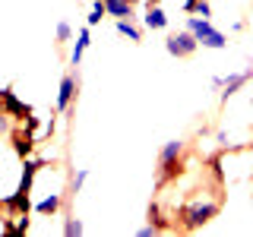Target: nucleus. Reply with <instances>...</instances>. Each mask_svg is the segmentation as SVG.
Segmentation results:
<instances>
[{
    "label": "nucleus",
    "instance_id": "nucleus-3",
    "mask_svg": "<svg viewBox=\"0 0 253 237\" xmlns=\"http://www.w3.org/2000/svg\"><path fill=\"white\" fill-rule=\"evenodd\" d=\"M184 29L193 32V38L200 41V47H209V51H225L228 47V35L212 26V19H203V16L193 13V16H187Z\"/></svg>",
    "mask_w": 253,
    "mask_h": 237
},
{
    "label": "nucleus",
    "instance_id": "nucleus-16",
    "mask_svg": "<svg viewBox=\"0 0 253 237\" xmlns=\"http://www.w3.org/2000/svg\"><path fill=\"white\" fill-rule=\"evenodd\" d=\"M60 231L67 234V237H79V234L85 231V225H83L76 215H70V218H63V228H60Z\"/></svg>",
    "mask_w": 253,
    "mask_h": 237
},
{
    "label": "nucleus",
    "instance_id": "nucleus-1",
    "mask_svg": "<svg viewBox=\"0 0 253 237\" xmlns=\"http://www.w3.org/2000/svg\"><path fill=\"white\" fill-rule=\"evenodd\" d=\"M218 209H221V199L218 196H209V193H200V196H193L184 209L177 212V225L184 228V231H200V228H206L212 218L218 215Z\"/></svg>",
    "mask_w": 253,
    "mask_h": 237
},
{
    "label": "nucleus",
    "instance_id": "nucleus-23",
    "mask_svg": "<svg viewBox=\"0 0 253 237\" xmlns=\"http://www.w3.org/2000/svg\"><path fill=\"white\" fill-rule=\"evenodd\" d=\"M196 3H200V0H184V13H193Z\"/></svg>",
    "mask_w": 253,
    "mask_h": 237
},
{
    "label": "nucleus",
    "instance_id": "nucleus-25",
    "mask_svg": "<svg viewBox=\"0 0 253 237\" xmlns=\"http://www.w3.org/2000/svg\"><path fill=\"white\" fill-rule=\"evenodd\" d=\"M0 205H3V199H0Z\"/></svg>",
    "mask_w": 253,
    "mask_h": 237
},
{
    "label": "nucleus",
    "instance_id": "nucleus-8",
    "mask_svg": "<svg viewBox=\"0 0 253 237\" xmlns=\"http://www.w3.org/2000/svg\"><path fill=\"white\" fill-rule=\"evenodd\" d=\"M76 89H79V79L73 73H67V76L60 79V89H57V114H67V111L73 108Z\"/></svg>",
    "mask_w": 253,
    "mask_h": 237
},
{
    "label": "nucleus",
    "instance_id": "nucleus-11",
    "mask_svg": "<svg viewBox=\"0 0 253 237\" xmlns=\"http://www.w3.org/2000/svg\"><path fill=\"white\" fill-rule=\"evenodd\" d=\"M142 26L152 29V32H162V29H168V16H165V10L158 3H152V6H146V13H142Z\"/></svg>",
    "mask_w": 253,
    "mask_h": 237
},
{
    "label": "nucleus",
    "instance_id": "nucleus-15",
    "mask_svg": "<svg viewBox=\"0 0 253 237\" xmlns=\"http://www.w3.org/2000/svg\"><path fill=\"white\" fill-rule=\"evenodd\" d=\"M108 16V10H105V0H95L92 3V10H89V16H85V26H98L101 19Z\"/></svg>",
    "mask_w": 253,
    "mask_h": 237
},
{
    "label": "nucleus",
    "instance_id": "nucleus-21",
    "mask_svg": "<svg viewBox=\"0 0 253 237\" xmlns=\"http://www.w3.org/2000/svg\"><path fill=\"white\" fill-rule=\"evenodd\" d=\"M193 13H196V16H203V19H212V3H209V0H200Z\"/></svg>",
    "mask_w": 253,
    "mask_h": 237
},
{
    "label": "nucleus",
    "instance_id": "nucleus-4",
    "mask_svg": "<svg viewBox=\"0 0 253 237\" xmlns=\"http://www.w3.org/2000/svg\"><path fill=\"white\" fill-rule=\"evenodd\" d=\"M184 149H187L184 139H168L158 149V184H165V180L177 171V161H180V155H184Z\"/></svg>",
    "mask_w": 253,
    "mask_h": 237
},
{
    "label": "nucleus",
    "instance_id": "nucleus-9",
    "mask_svg": "<svg viewBox=\"0 0 253 237\" xmlns=\"http://www.w3.org/2000/svg\"><path fill=\"white\" fill-rule=\"evenodd\" d=\"M89 44H92V26H83L76 32L73 51H70V67H79V63H83V54L89 51Z\"/></svg>",
    "mask_w": 253,
    "mask_h": 237
},
{
    "label": "nucleus",
    "instance_id": "nucleus-5",
    "mask_svg": "<svg viewBox=\"0 0 253 237\" xmlns=\"http://www.w3.org/2000/svg\"><path fill=\"white\" fill-rule=\"evenodd\" d=\"M196 47H200V41L193 38V32L180 29L174 32V35L165 38V51L171 54V57H190V54H196Z\"/></svg>",
    "mask_w": 253,
    "mask_h": 237
},
{
    "label": "nucleus",
    "instance_id": "nucleus-10",
    "mask_svg": "<svg viewBox=\"0 0 253 237\" xmlns=\"http://www.w3.org/2000/svg\"><path fill=\"white\" fill-rule=\"evenodd\" d=\"M111 19H136V0H105Z\"/></svg>",
    "mask_w": 253,
    "mask_h": 237
},
{
    "label": "nucleus",
    "instance_id": "nucleus-22",
    "mask_svg": "<svg viewBox=\"0 0 253 237\" xmlns=\"http://www.w3.org/2000/svg\"><path fill=\"white\" fill-rule=\"evenodd\" d=\"M215 142H218V146H228V133L218 130V133H215Z\"/></svg>",
    "mask_w": 253,
    "mask_h": 237
},
{
    "label": "nucleus",
    "instance_id": "nucleus-18",
    "mask_svg": "<svg viewBox=\"0 0 253 237\" xmlns=\"http://www.w3.org/2000/svg\"><path fill=\"white\" fill-rule=\"evenodd\" d=\"M54 35H57V44H67L70 38H73V26H70L67 19H60V22H57V29H54Z\"/></svg>",
    "mask_w": 253,
    "mask_h": 237
},
{
    "label": "nucleus",
    "instance_id": "nucleus-2",
    "mask_svg": "<svg viewBox=\"0 0 253 237\" xmlns=\"http://www.w3.org/2000/svg\"><path fill=\"white\" fill-rule=\"evenodd\" d=\"M42 158H22V174H19V187L13 190L10 196L3 199V209L10 212L13 218H26L29 215V193H32V180H35V174H38V168H42Z\"/></svg>",
    "mask_w": 253,
    "mask_h": 237
},
{
    "label": "nucleus",
    "instance_id": "nucleus-7",
    "mask_svg": "<svg viewBox=\"0 0 253 237\" xmlns=\"http://www.w3.org/2000/svg\"><path fill=\"white\" fill-rule=\"evenodd\" d=\"M250 76H253V63H250L247 70H241V73H228L225 76V85H221V92H218V101H221V105H228V98H234V95L250 82Z\"/></svg>",
    "mask_w": 253,
    "mask_h": 237
},
{
    "label": "nucleus",
    "instance_id": "nucleus-12",
    "mask_svg": "<svg viewBox=\"0 0 253 237\" xmlns=\"http://www.w3.org/2000/svg\"><path fill=\"white\" fill-rule=\"evenodd\" d=\"M114 29H117V35H124L126 41H133V44L142 41V29L136 26V19H114Z\"/></svg>",
    "mask_w": 253,
    "mask_h": 237
},
{
    "label": "nucleus",
    "instance_id": "nucleus-17",
    "mask_svg": "<svg viewBox=\"0 0 253 237\" xmlns=\"http://www.w3.org/2000/svg\"><path fill=\"white\" fill-rule=\"evenodd\" d=\"M85 180H89V168H79L76 174H73V180H70V193H83V187H85Z\"/></svg>",
    "mask_w": 253,
    "mask_h": 237
},
{
    "label": "nucleus",
    "instance_id": "nucleus-6",
    "mask_svg": "<svg viewBox=\"0 0 253 237\" xmlns=\"http://www.w3.org/2000/svg\"><path fill=\"white\" fill-rule=\"evenodd\" d=\"M0 108H3L13 120H29V117H32V105H26V101H22L19 95L10 89V85H6V89H0Z\"/></svg>",
    "mask_w": 253,
    "mask_h": 237
},
{
    "label": "nucleus",
    "instance_id": "nucleus-13",
    "mask_svg": "<svg viewBox=\"0 0 253 237\" xmlns=\"http://www.w3.org/2000/svg\"><path fill=\"white\" fill-rule=\"evenodd\" d=\"M10 136H13V152L19 155V158H29L32 155V146H35V142H32V133L29 130L26 133H22V130H13Z\"/></svg>",
    "mask_w": 253,
    "mask_h": 237
},
{
    "label": "nucleus",
    "instance_id": "nucleus-20",
    "mask_svg": "<svg viewBox=\"0 0 253 237\" xmlns=\"http://www.w3.org/2000/svg\"><path fill=\"white\" fill-rule=\"evenodd\" d=\"M10 133H13V117L0 108V136H10Z\"/></svg>",
    "mask_w": 253,
    "mask_h": 237
},
{
    "label": "nucleus",
    "instance_id": "nucleus-19",
    "mask_svg": "<svg viewBox=\"0 0 253 237\" xmlns=\"http://www.w3.org/2000/svg\"><path fill=\"white\" fill-rule=\"evenodd\" d=\"M165 231H168L165 225H158V221H149V225H142L136 234H139V237H158V234H165Z\"/></svg>",
    "mask_w": 253,
    "mask_h": 237
},
{
    "label": "nucleus",
    "instance_id": "nucleus-14",
    "mask_svg": "<svg viewBox=\"0 0 253 237\" xmlns=\"http://www.w3.org/2000/svg\"><path fill=\"white\" fill-rule=\"evenodd\" d=\"M60 205H63V196L60 193H51V196H44L42 202H35V212H38V215H57Z\"/></svg>",
    "mask_w": 253,
    "mask_h": 237
},
{
    "label": "nucleus",
    "instance_id": "nucleus-24",
    "mask_svg": "<svg viewBox=\"0 0 253 237\" xmlns=\"http://www.w3.org/2000/svg\"><path fill=\"white\" fill-rule=\"evenodd\" d=\"M225 85V76H212V89H221Z\"/></svg>",
    "mask_w": 253,
    "mask_h": 237
}]
</instances>
